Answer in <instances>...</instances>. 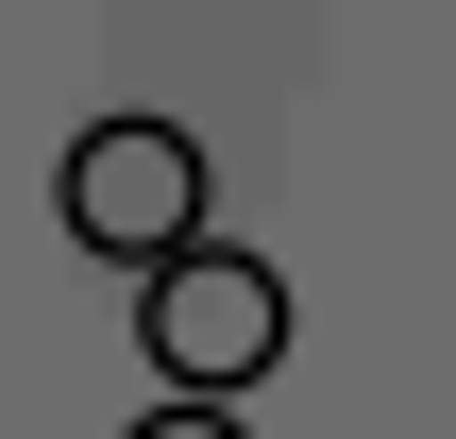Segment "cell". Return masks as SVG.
Segmentation results:
<instances>
[{
  "label": "cell",
  "mask_w": 456,
  "mask_h": 439,
  "mask_svg": "<svg viewBox=\"0 0 456 439\" xmlns=\"http://www.w3.org/2000/svg\"><path fill=\"white\" fill-rule=\"evenodd\" d=\"M135 338H152L169 389H271V355H288V271L186 237L169 271H135Z\"/></svg>",
  "instance_id": "obj_2"
},
{
  "label": "cell",
  "mask_w": 456,
  "mask_h": 439,
  "mask_svg": "<svg viewBox=\"0 0 456 439\" xmlns=\"http://www.w3.org/2000/svg\"><path fill=\"white\" fill-rule=\"evenodd\" d=\"M51 203H68V237H85V254L169 271V254L203 237V135H186V118H85V135H68V169H51Z\"/></svg>",
  "instance_id": "obj_1"
},
{
  "label": "cell",
  "mask_w": 456,
  "mask_h": 439,
  "mask_svg": "<svg viewBox=\"0 0 456 439\" xmlns=\"http://www.w3.org/2000/svg\"><path fill=\"white\" fill-rule=\"evenodd\" d=\"M135 439H254V423H237V389H169V406H152Z\"/></svg>",
  "instance_id": "obj_3"
}]
</instances>
